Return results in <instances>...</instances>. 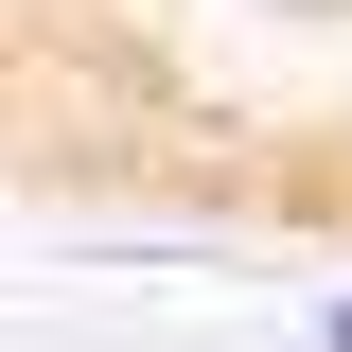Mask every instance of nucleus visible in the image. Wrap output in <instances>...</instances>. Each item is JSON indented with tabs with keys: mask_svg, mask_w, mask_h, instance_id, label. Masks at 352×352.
I'll return each mask as SVG.
<instances>
[{
	"mask_svg": "<svg viewBox=\"0 0 352 352\" xmlns=\"http://www.w3.org/2000/svg\"><path fill=\"white\" fill-rule=\"evenodd\" d=\"M317 335H335V352H352V282H335V300H317Z\"/></svg>",
	"mask_w": 352,
	"mask_h": 352,
	"instance_id": "f257e3e1",
	"label": "nucleus"
}]
</instances>
